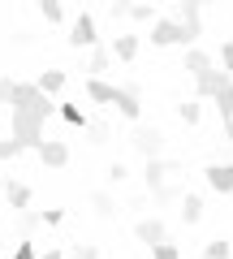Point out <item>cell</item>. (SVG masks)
Returning a JSON list of instances; mask_svg holds the SVG:
<instances>
[{
  "instance_id": "cell-1",
  "label": "cell",
  "mask_w": 233,
  "mask_h": 259,
  "mask_svg": "<svg viewBox=\"0 0 233 259\" xmlns=\"http://www.w3.org/2000/svg\"><path fill=\"white\" fill-rule=\"evenodd\" d=\"M56 112L52 95H43L35 82H13V95H9V121H13V143L22 151H35L39 143L48 139V117Z\"/></svg>"
},
{
  "instance_id": "cell-2",
  "label": "cell",
  "mask_w": 233,
  "mask_h": 259,
  "mask_svg": "<svg viewBox=\"0 0 233 259\" xmlns=\"http://www.w3.org/2000/svg\"><path fill=\"white\" fill-rule=\"evenodd\" d=\"M151 44L156 48H173V44H190L186 26H181L177 18H156L151 22Z\"/></svg>"
},
{
  "instance_id": "cell-3",
  "label": "cell",
  "mask_w": 233,
  "mask_h": 259,
  "mask_svg": "<svg viewBox=\"0 0 233 259\" xmlns=\"http://www.w3.org/2000/svg\"><path fill=\"white\" fill-rule=\"evenodd\" d=\"M207 100L216 104L220 121H229V117H233V74H224V69H220V78H216V87H212V95H207Z\"/></svg>"
},
{
  "instance_id": "cell-4",
  "label": "cell",
  "mask_w": 233,
  "mask_h": 259,
  "mask_svg": "<svg viewBox=\"0 0 233 259\" xmlns=\"http://www.w3.org/2000/svg\"><path fill=\"white\" fill-rule=\"evenodd\" d=\"M134 151H138L143 160H151V156H160V151H164V134H160V130H147V125H138L134 130Z\"/></svg>"
},
{
  "instance_id": "cell-5",
  "label": "cell",
  "mask_w": 233,
  "mask_h": 259,
  "mask_svg": "<svg viewBox=\"0 0 233 259\" xmlns=\"http://www.w3.org/2000/svg\"><path fill=\"white\" fill-rule=\"evenodd\" d=\"M173 173H181V164H173V160H160V156H151V160H147V168H143V177H147V190L164 186Z\"/></svg>"
},
{
  "instance_id": "cell-6",
  "label": "cell",
  "mask_w": 233,
  "mask_h": 259,
  "mask_svg": "<svg viewBox=\"0 0 233 259\" xmlns=\"http://www.w3.org/2000/svg\"><path fill=\"white\" fill-rule=\"evenodd\" d=\"M69 44H74V48H91V44H100L91 13H78V18H74V26H69Z\"/></svg>"
},
{
  "instance_id": "cell-7",
  "label": "cell",
  "mask_w": 233,
  "mask_h": 259,
  "mask_svg": "<svg viewBox=\"0 0 233 259\" xmlns=\"http://www.w3.org/2000/svg\"><path fill=\"white\" fill-rule=\"evenodd\" d=\"M35 151H39V160H43L48 168H65V164H69V147H65L61 139H43Z\"/></svg>"
},
{
  "instance_id": "cell-8",
  "label": "cell",
  "mask_w": 233,
  "mask_h": 259,
  "mask_svg": "<svg viewBox=\"0 0 233 259\" xmlns=\"http://www.w3.org/2000/svg\"><path fill=\"white\" fill-rule=\"evenodd\" d=\"M134 238L147 242V246H156V242L168 238V229H164V221H160V216H143V221L134 225Z\"/></svg>"
},
{
  "instance_id": "cell-9",
  "label": "cell",
  "mask_w": 233,
  "mask_h": 259,
  "mask_svg": "<svg viewBox=\"0 0 233 259\" xmlns=\"http://www.w3.org/2000/svg\"><path fill=\"white\" fill-rule=\"evenodd\" d=\"M181 26H186V35H190V44H195L199 35H203V5H195V0H181Z\"/></svg>"
},
{
  "instance_id": "cell-10",
  "label": "cell",
  "mask_w": 233,
  "mask_h": 259,
  "mask_svg": "<svg viewBox=\"0 0 233 259\" xmlns=\"http://www.w3.org/2000/svg\"><path fill=\"white\" fill-rule=\"evenodd\" d=\"M203 177L216 194H233V164H207Z\"/></svg>"
},
{
  "instance_id": "cell-11",
  "label": "cell",
  "mask_w": 233,
  "mask_h": 259,
  "mask_svg": "<svg viewBox=\"0 0 233 259\" xmlns=\"http://www.w3.org/2000/svg\"><path fill=\"white\" fill-rule=\"evenodd\" d=\"M112 104H117V112L130 121H138L143 104H138V87H117V95H112Z\"/></svg>"
},
{
  "instance_id": "cell-12",
  "label": "cell",
  "mask_w": 233,
  "mask_h": 259,
  "mask_svg": "<svg viewBox=\"0 0 233 259\" xmlns=\"http://www.w3.org/2000/svg\"><path fill=\"white\" fill-rule=\"evenodd\" d=\"M177 212H181V221H186V225H199V221H203V199H199V194H190V190H181Z\"/></svg>"
},
{
  "instance_id": "cell-13",
  "label": "cell",
  "mask_w": 233,
  "mask_h": 259,
  "mask_svg": "<svg viewBox=\"0 0 233 259\" xmlns=\"http://www.w3.org/2000/svg\"><path fill=\"white\" fill-rule=\"evenodd\" d=\"M0 186H5V194H9L13 212H26V207H30V186L26 182H13V177H9V182H0Z\"/></svg>"
},
{
  "instance_id": "cell-14",
  "label": "cell",
  "mask_w": 233,
  "mask_h": 259,
  "mask_svg": "<svg viewBox=\"0 0 233 259\" xmlns=\"http://www.w3.org/2000/svg\"><path fill=\"white\" fill-rule=\"evenodd\" d=\"M108 52L117 56V61H134V56H138V35H117Z\"/></svg>"
},
{
  "instance_id": "cell-15",
  "label": "cell",
  "mask_w": 233,
  "mask_h": 259,
  "mask_svg": "<svg viewBox=\"0 0 233 259\" xmlns=\"http://www.w3.org/2000/svg\"><path fill=\"white\" fill-rule=\"evenodd\" d=\"M186 74H190V78L212 74V56H207V52H199V48H190V52H186Z\"/></svg>"
},
{
  "instance_id": "cell-16",
  "label": "cell",
  "mask_w": 233,
  "mask_h": 259,
  "mask_svg": "<svg viewBox=\"0 0 233 259\" xmlns=\"http://www.w3.org/2000/svg\"><path fill=\"white\" fill-rule=\"evenodd\" d=\"M35 87H39L43 95H56V91H65V69H43Z\"/></svg>"
},
{
  "instance_id": "cell-17",
  "label": "cell",
  "mask_w": 233,
  "mask_h": 259,
  "mask_svg": "<svg viewBox=\"0 0 233 259\" xmlns=\"http://www.w3.org/2000/svg\"><path fill=\"white\" fill-rule=\"evenodd\" d=\"M91 207H95L100 221H112V216H117V199H112L108 190H95V194H91Z\"/></svg>"
},
{
  "instance_id": "cell-18",
  "label": "cell",
  "mask_w": 233,
  "mask_h": 259,
  "mask_svg": "<svg viewBox=\"0 0 233 259\" xmlns=\"http://www.w3.org/2000/svg\"><path fill=\"white\" fill-rule=\"evenodd\" d=\"M112 95H117V87L104 82V78H91V82H86V100H95V104H112Z\"/></svg>"
},
{
  "instance_id": "cell-19",
  "label": "cell",
  "mask_w": 233,
  "mask_h": 259,
  "mask_svg": "<svg viewBox=\"0 0 233 259\" xmlns=\"http://www.w3.org/2000/svg\"><path fill=\"white\" fill-rule=\"evenodd\" d=\"M108 65H112V52H108L104 44H91V61H86V69H91V78H100L104 69H108Z\"/></svg>"
},
{
  "instance_id": "cell-20",
  "label": "cell",
  "mask_w": 233,
  "mask_h": 259,
  "mask_svg": "<svg viewBox=\"0 0 233 259\" xmlns=\"http://www.w3.org/2000/svg\"><path fill=\"white\" fill-rule=\"evenodd\" d=\"M229 255H233V246H229L224 238H212V242L203 246V259H229Z\"/></svg>"
},
{
  "instance_id": "cell-21",
  "label": "cell",
  "mask_w": 233,
  "mask_h": 259,
  "mask_svg": "<svg viewBox=\"0 0 233 259\" xmlns=\"http://www.w3.org/2000/svg\"><path fill=\"white\" fill-rule=\"evenodd\" d=\"M151 194H156V203H177V199H181V186L177 182H164V186H156Z\"/></svg>"
},
{
  "instance_id": "cell-22",
  "label": "cell",
  "mask_w": 233,
  "mask_h": 259,
  "mask_svg": "<svg viewBox=\"0 0 233 259\" xmlns=\"http://www.w3.org/2000/svg\"><path fill=\"white\" fill-rule=\"evenodd\" d=\"M177 117L186 121V125H199V117H203V104H199V100H186V104L177 108Z\"/></svg>"
},
{
  "instance_id": "cell-23",
  "label": "cell",
  "mask_w": 233,
  "mask_h": 259,
  "mask_svg": "<svg viewBox=\"0 0 233 259\" xmlns=\"http://www.w3.org/2000/svg\"><path fill=\"white\" fill-rule=\"evenodd\" d=\"M39 13H43V18L52 22V26H56L61 18H65V9H61V0H39Z\"/></svg>"
},
{
  "instance_id": "cell-24",
  "label": "cell",
  "mask_w": 233,
  "mask_h": 259,
  "mask_svg": "<svg viewBox=\"0 0 233 259\" xmlns=\"http://www.w3.org/2000/svg\"><path fill=\"white\" fill-rule=\"evenodd\" d=\"M151 259H181V250L164 238V242H156V246H151Z\"/></svg>"
},
{
  "instance_id": "cell-25",
  "label": "cell",
  "mask_w": 233,
  "mask_h": 259,
  "mask_svg": "<svg viewBox=\"0 0 233 259\" xmlns=\"http://www.w3.org/2000/svg\"><path fill=\"white\" fill-rule=\"evenodd\" d=\"M125 18H134V22H151V5L147 0H130V13Z\"/></svg>"
},
{
  "instance_id": "cell-26",
  "label": "cell",
  "mask_w": 233,
  "mask_h": 259,
  "mask_svg": "<svg viewBox=\"0 0 233 259\" xmlns=\"http://www.w3.org/2000/svg\"><path fill=\"white\" fill-rule=\"evenodd\" d=\"M61 117H65L69 125H82V130H86V117H82V108H78V104H61Z\"/></svg>"
},
{
  "instance_id": "cell-27",
  "label": "cell",
  "mask_w": 233,
  "mask_h": 259,
  "mask_svg": "<svg viewBox=\"0 0 233 259\" xmlns=\"http://www.w3.org/2000/svg\"><path fill=\"white\" fill-rule=\"evenodd\" d=\"M22 156V147L13 139H5V130H0V160H18Z\"/></svg>"
},
{
  "instance_id": "cell-28",
  "label": "cell",
  "mask_w": 233,
  "mask_h": 259,
  "mask_svg": "<svg viewBox=\"0 0 233 259\" xmlns=\"http://www.w3.org/2000/svg\"><path fill=\"white\" fill-rule=\"evenodd\" d=\"M69 259H100V246H91V242H78V246L69 250Z\"/></svg>"
},
{
  "instance_id": "cell-29",
  "label": "cell",
  "mask_w": 233,
  "mask_h": 259,
  "mask_svg": "<svg viewBox=\"0 0 233 259\" xmlns=\"http://www.w3.org/2000/svg\"><path fill=\"white\" fill-rule=\"evenodd\" d=\"M61 221H65V212H61V207H48V212L39 216V225H48V229H56Z\"/></svg>"
},
{
  "instance_id": "cell-30",
  "label": "cell",
  "mask_w": 233,
  "mask_h": 259,
  "mask_svg": "<svg viewBox=\"0 0 233 259\" xmlns=\"http://www.w3.org/2000/svg\"><path fill=\"white\" fill-rule=\"evenodd\" d=\"M86 130H91V143H104V139H108V125H104V121H86Z\"/></svg>"
},
{
  "instance_id": "cell-31",
  "label": "cell",
  "mask_w": 233,
  "mask_h": 259,
  "mask_svg": "<svg viewBox=\"0 0 233 259\" xmlns=\"http://www.w3.org/2000/svg\"><path fill=\"white\" fill-rule=\"evenodd\" d=\"M13 259H35V242L22 238V242H18V250H13Z\"/></svg>"
},
{
  "instance_id": "cell-32",
  "label": "cell",
  "mask_w": 233,
  "mask_h": 259,
  "mask_svg": "<svg viewBox=\"0 0 233 259\" xmlns=\"http://www.w3.org/2000/svg\"><path fill=\"white\" fill-rule=\"evenodd\" d=\"M220 69L233 74V44H220Z\"/></svg>"
},
{
  "instance_id": "cell-33",
  "label": "cell",
  "mask_w": 233,
  "mask_h": 259,
  "mask_svg": "<svg viewBox=\"0 0 233 259\" xmlns=\"http://www.w3.org/2000/svg\"><path fill=\"white\" fill-rule=\"evenodd\" d=\"M108 13H112V22H117V18H125V13H130V0H112V5H108Z\"/></svg>"
},
{
  "instance_id": "cell-34",
  "label": "cell",
  "mask_w": 233,
  "mask_h": 259,
  "mask_svg": "<svg viewBox=\"0 0 233 259\" xmlns=\"http://www.w3.org/2000/svg\"><path fill=\"white\" fill-rule=\"evenodd\" d=\"M13 82H18V78H0V104H5V108H9V95H13Z\"/></svg>"
},
{
  "instance_id": "cell-35",
  "label": "cell",
  "mask_w": 233,
  "mask_h": 259,
  "mask_svg": "<svg viewBox=\"0 0 233 259\" xmlns=\"http://www.w3.org/2000/svg\"><path fill=\"white\" fill-rule=\"evenodd\" d=\"M220 125H224V139L233 143V117H229V121H220Z\"/></svg>"
},
{
  "instance_id": "cell-36",
  "label": "cell",
  "mask_w": 233,
  "mask_h": 259,
  "mask_svg": "<svg viewBox=\"0 0 233 259\" xmlns=\"http://www.w3.org/2000/svg\"><path fill=\"white\" fill-rule=\"evenodd\" d=\"M35 259H65L61 250H43V255H35Z\"/></svg>"
},
{
  "instance_id": "cell-37",
  "label": "cell",
  "mask_w": 233,
  "mask_h": 259,
  "mask_svg": "<svg viewBox=\"0 0 233 259\" xmlns=\"http://www.w3.org/2000/svg\"><path fill=\"white\" fill-rule=\"evenodd\" d=\"M195 5H220V0H195Z\"/></svg>"
},
{
  "instance_id": "cell-38",
  "label": "cell",
  "mask_w": 233,
  "mask_h": 259,
  "mask_svg": "<svg viewBox=\"0 0 233 259\" xmlns=\"http://www.w3.org/2000/svg\"><path fill=\"white\" fill-rule=\"evenodd\" d=\"M0 246H5V242H0Z\"/></svg>"
}]
</instances>
